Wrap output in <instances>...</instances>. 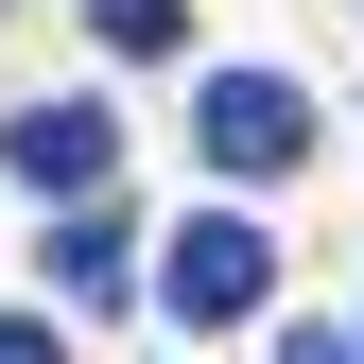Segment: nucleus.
I'll return each mask as SVG.
<instances>
[{
  "label": "nucleus",
  "mask_w": 364,
  "mask_h": 364,
  "mask_svg": "<svg viewBox=\"0 0 364 364\" xmlns=\"http://www.w3.org/2000/svg\"><path fill=\"white\" fill-rule=\"evenodd\" d=\"M191 156H208V173H295V156H312V87L208 70V87H191Z\"/></svg>",
  "instance_id": "nucleus-1"
},
{
  "label": "nucleus",
  "mask_w": 364,
  "mask_h": 364,
  "mask_svg": "<svg viewBox=\"0 0 364 364\" xmlns=\"http://www.w3.org/2000/svg\"><path fill=\"white\" fill-rule=\"evenodd\" d=\"M260 278H278V260H260V225H243V208L173 225V260H156V295L191 312V330H243V312H260Z\"/></svg>",
  "instance_id": "nucleus-2"
},
{
  "label": "nucleus",
  "mask_w": 364,
  "mask_h": 364,
  "mask_svg": "<svg viewBox=\"0 0 364 364\" xmlns=\"http://www.w3.org/2000/svg\"><path fill=\"white\" fill-rule=\"evenodd\" d=\"M0 156H18V191H105V173H122V122L105 105H18V139H0Z\"/></svg>",
  "instance_id": "nucleus-3"
},
{
  "label": "nucleus",
  "mask_w": 364,
  "mask_h": 364,
  "mask_svg": "<svg viewBox=\"0 0 364 364\" xmlns=\"http://www.w3.org/2000/svg\"><path fill=\"white\" fill-rule=\"evenodd\" d=\"M53 295H87V312L139 295V225H122V208H70V225H53Z\"/></svg>",
  "instance_id": "nucleus-4"
},
{
  "label": "nucleus",
  "mask_w": 364,
  "mask_h": 364,
  "mask_svg": "<svg viewBox=\"0 0 364 364\" xmlns=\"http://www.w3.org/2000/svg\"><path fill=\"white\" fill-rule=\"evenodd\" d=\"M87 35H105V53H173V35H191V0H87Z\"/></svg>",
  "instance_id": "nucleus-5"
},
{
  "label": "nucleus",
  "mask_w": 364,
  "mask_h": 364,
  "mask_svg": "<svg viewBox=\"0 0 364 364\" xmlns=\"http://www.w3.org/2000/svg\"><path fill=\"white\" fill-rule=\"evenodd\" d=\"M0 364H70V347H53V330H35V312H0Z\"/></svg>",
  "instance_id": "nucleus-6"
},
{
  "label": "nucleus",
  "mask_w": 364,
  "mask_h": 364,
  "mask_svg": "<svg viewBox=\"0 0 364 364\" xmlns=\"http://www.w3.org/2000/svg\"><path fill=\"white\" fill-rule=\"evenodd\" d=\"M295 364H364V347H347V330H295Z\"/></svg>",
  "instance_id": "nucleus-7"
}]
</instances>
